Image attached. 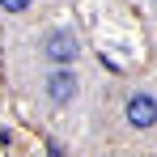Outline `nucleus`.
<instances>
[{"label": "nucleus", "instance_id": "nucleus-1", "mask_svg": "<svg viewBox=\"0 0 157 157\" xmlns=\"http://www.w3.org/2000/svg\"><path fill=\"white\" fill-rule=\"evenodd\" d=\"M43 55H47L51 64L64 68V64H72V59H77V38H72L68 30H51V34L43 38Z\"/></svg>", "mask_w": 157, "mask_h": 157}, {"label": "nucleus", "instance_id": "nucleus-2", "mask_svg": "<svg viewBox=\"0 0 157 157\" xmlns=\"http://www.w3.org/2000/svg\"><path fill=\"white\" fill-rule=\"evenodd\" d=\"M128 123H132V128H153V123H157L153 94H132V98H128Z\"/></svg>", "mask_w": 157, "mask_h": 157}, {"label": "nucleus", "instance_id": "nucleus-3", "mask_svg": "<svg viewBox=\"0 0 157 157\" xmlns=\"http://www.w3.org/2000/svg\"><path fill=\"white\" fill-rule=\"evenodd\" d=\"M47 98H51L55 106L72 102V98H77V77H72L68 68H55L51 77H47Z\"/></svg>", "mask_w": 157, "mask_h": 157}, {"label": "nucleus", "instance_id": "nucleus-4", "mask_svg": "<svg viewBox=\"0 0 157 157\" xmlns=\"http://www.w3.org/2000/svg\"><path fill=\"white\" fill-rule=\"evenodd\" d=\"M0 9H4V13H26L30 0H0Z\"/></svg>", "mask_w": 157, "mask_h": 157}]
</instances>
